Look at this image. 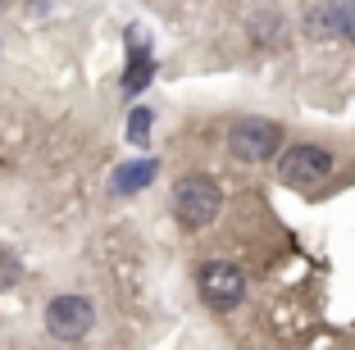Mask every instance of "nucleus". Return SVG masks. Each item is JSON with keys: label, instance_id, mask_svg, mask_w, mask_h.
I'll return each mask as SVG.
<instances>
[{"label": "nucleus", "instance_id": "obj_10", "mask_svg": "<svg viewBox=\"0 0 355 350\" xmlns=\"http://www.w3.org/2000/svg\"><path fill=\"white\" fill-rule=\"evenodd\" d=\"M337 32H342L346 42L355 46V0H346V5H337Z\"/></svg>", "mask_w": 355, "mask_h": 350}, {"label": "nucleus", "instance_id": "obj_8", "mask_svg": "<svg viewBox=\"0 0 355 350\" xmlns=\"http://www.w3.org/2000/svg\"><path fill=\"white\" fill-rule=\"evenodd\" d=\"M155 173H159V164H155V159H137V164L114 168L110 186H114L119 196H132V191H141V186H150V182H155Z\"/></svg>", "mask_w": 355, "mask_h": 350}, {"label": "nucleus", "instance_id": "obj_4", "mask_svg": "<svg viewBox=\"0 0 355 350\" xmlns=\"http://www.w3.org/2000/svg\"><path fill=\"white\" fill-rule=\"evenodd\" d=\"M228 150L241 164H264V159H273L282 150V128L269 123V119H241L228 132Z\"/></svg>", "mask_w": 355, "mask_h": 350}, {"label": "nucleus", "instance_id": "obj_3", "mask_svg": "<svg viewBox=\"0 0 355 350\" xmlns=\"http://www.w3.org/2000/svg\"><path fill=\"white\" fill-rule=\"evenodd\" d=\"M278 177L287 186H296V191H310V186L333 177V150L310 146V141L287 146V150H278Z\"/></svg>", "mask_w": 355, "mask_h": 350}, {"label": "nucleus", "instance_id": "obj_11", "mask_svg": "<svg viewBox=\"0 0 355 350\" xmlns=\"http://www.w3.org/2000/svg\"><path fill=\"white\" fill-rule=\"evenodd\" d=\"M14 278H19V268H14V255H0V282L10 287Z\"/></svg>", "mask_w": 355, "mask_h": 350}, {"label": "nucleus", "instance_id": "obj_7", "mask_svg": "<svg viewBox=\"0 0 355 350\" xmlns=\"http://www.w3.org/2000/svg\"><path fill=\"white\" fill-rule=\"evenodd\" d=\"M305 37H310V42H342V32H337V5H310V10H305Z\"/></svg>", "mask_w": 355, "mask_h": 350}, {"label": "nucleus", "instance_id": "obj_9", "mask_svg": "<svg viewBox=\"0 0 355 350\" xmlns=\"http://www.w3.org/2000/svg\"><path fill=\"white\" fill-rule=\"evenodd\" d=\"M150 119H155L150 110H132V114H128V141H132V146L150 141Z\"/></svg>", "mask_w": 355, "mask_h": 350}, {"label": "nucleus", "instance_id": "obj_6", "mask_svg": "<svg viewBox=\"0 0 355 350\" xmlns=\"http://www.w3.org/2000/svg\"><path fill=\"white\" fill-rule=\"evenodd\" d=\"M128 69H123V91L128 96H137V91H146L150 87V78H155V60H150V46H146V37L141 32H132L128 37Z\"/></svg>", "mask_w": 355, "mask_h": 350}, {"label": "nucleus", "instance_id": "obj_5", "mask_svg": "<svg viewBox=\"0 0 355 350\" xmlns=\"http://www.w3.org/2000/svg\"><path fill=\"white\" fill-rule=\"evenodd\" d=\"M96 323V309L87 296H55L51 305H46V332L60 341H78L87 337Z\"/></svg>", "mask_w": 355, "mask_h": 350}, {"label": "nucleus", "instance_id": "obj_2", "mask_svg": "<svg viewBox=\"0 0 355 350\" xmlns=\"http://www.w3.org/2000/svg\"><path fill=\"white\" fill-rule=\"evenodd\" d=\"M196 291L209 309H237L246 300V273L232 259H205L196 268Z\"/></svg>", "mask_w": 355, "mask_h": 350}, {"label": "nucleus", "instance_id": "obj_1", "mask_svg": "<svg viewBox=\"0 0 355 350\" xmlns=\"http://www.w3.org/2000/svg\"><path fill=\"white\" fill-rule=\"evenodd\" d=\"M219 205H223V191H219L214 177H205V173L178 177V186H173V218L187 227V232L209 227L214 218H219Z\"/></svg>", "mask_w": 355, "mask_h": 350}]
</instances>
